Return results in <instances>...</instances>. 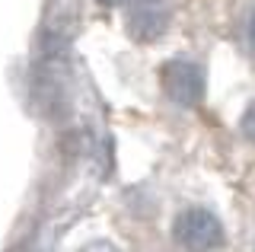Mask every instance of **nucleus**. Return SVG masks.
<instances>
[{"label":"nucleus","instance_id":"nucleus-1","mask_svg":"<svg viewBox=\"0 0 255 252\" xmlns=\"http://www.w3.org/2000/svg\"><path fill=\"white\" fill-rule=\"evenodd\" d=\"M172 240L185 252H217L227 243V227L217 217V211L204 204H188L175 214Z\"/></svg>","mask_w":255,"mask_h":252},{"label":"nucleus","instance_id":"nucleus-6","mask_svg":"<svg viewBox=\"0 0 255 252\" xmlns=\"http://www.w3.org/2000/svg\"><path fill=\"white\" fill-rule=\"evenodd\" d=\"M243 134L255 144V102L246 109V115H243Z\"/></svg>","mask_w":255,"mask_h":252},{"label":"nucleus","instance_id":"nucleus-4","mask_svg":"<svg viewBox=\"0 0 255 252\" xmlns=\"http://www.w3.org/2000/svg\"><path fill=\"white\" fill-rule=\"evenodd\" d=\"M236 35H239V45H243L249 54H255V0H252V3H246L243 10H239Z\"/></svg>","mask_w":255,"mask_h":252},{"label":"nucleus","instance_id":"nucleus-2","mask_svg":"<svg viewBox=\"0 0 255 252\" xmlns=\"http://www.w3.org/2000/svg\"><path fill=\"white\" fill-rule=\"evenodd\" d=\"M159 86H163L166 99H172L182 109H195L204 99L207 77L204 67L191 58H172L159 67Z\"/></svg>","mask_w":255,"mask_h":252},{"label":"nucleus","instance_id":"nucleus-5","mask_svg":"<svg viewBox=\"0 0 255 252\" xmlns=\"http://www.w3.org/2000/svg\"><path fill=\"white\" fill-rule=\"evenodd\" d=\"M77 252H122V249L112 240H93V243H86V246H80Z\"/></svg>","mask_w":255,"mask_h":252},{"label":"nucleus","instance_id":"nucleus-3","mask_svg":"<svg viewBox=\"0 0 255 252\" xmlns=\"http://www.w3.org/2000/svg\"><path fill=\"white\" fill-rule=\"evenodd\" d=\"M122 13L128 35L140 45L156 42L172 22L169 0H122Z\"/></svg>","mask_w":255,"mask_h":252}]
</instances>
